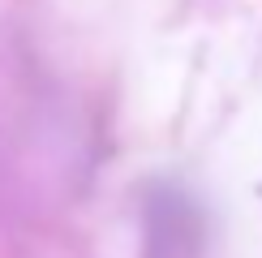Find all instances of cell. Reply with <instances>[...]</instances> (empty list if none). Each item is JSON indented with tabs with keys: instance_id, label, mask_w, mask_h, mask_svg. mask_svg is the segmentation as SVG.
Wrapping results in <instances>:
<instances>
[]
</instances>
